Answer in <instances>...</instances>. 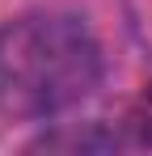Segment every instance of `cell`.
<instances>
[{
    "label": "cell",
    "instance_id": "6da1fadb",
    "mask_svg": "<svg viewBox=\"0 0 152 156\" xmlns=\"http://www.w3.org/2000/svg\"><path fill=\"white\" fill-rule=\"evenodd\" d=\"M106 51L76 13H17L0 21V118L51 122L101 89Z\"/></svg>",
    "mask_w": 152,
    "mask_h": 156
},
{
    "label": "cell",
    "instance_id": "7a4b0ae2",
    "mask_svg": "<svg viewBox=\"0 0 152 156\" xmlns=\"http://www.w3.org/2000/svg\"><path fill=\"white\" fill-rule=\"evenodd\" d=\"M114 131H118V144L123 148H148L152 152V80L144 84V93L135 97V105L127 110V118Z\"/></svg>",
    "mask_w": 152,
    "mask_h": 156
}]
</instances>
